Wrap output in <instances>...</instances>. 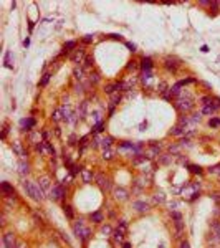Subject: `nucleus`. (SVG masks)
Wrapping results in <instances>:
<instances>
[{
  "label": "nucleus",
  "instance_id": "obj_1",
  "mask_svg": "<svg viewBox=\"0 0 220 248\" xmlns=\"http://www.w3.org/2000/svg\"><path fill=\"white\" fill-rule=\"evenodd\" d=\"M23 189H25V192H27L28 195H30V197L33 198V200L42 202L43 198H45L42 187H40L38 184H35V182H32V180H25V182H23Z\"/></svg>",
  "mask_w": 220,
  "mask_h": 248
},
{
  "label": "nucleus",
  "instance_id": "obj_2",
  "mask_svg": "<svg viewBox=\"0 0 220 248\" xmlns=\"http://www.w3.org/2000/svg\"><path fill=\"white\" fill-rule=\"evenodd\" d=\"M176 108L179 109V111H182V113H189L190 109L194 108V99H192V98H190L189 94H184V96L181 98V99L177 101Z\"/></svg>",
  "mask_w": 220,
  "mask_h": 248
},
{
  "label": "nucleus",
  "instance_id": "obj_3",
  "mask_svg": "<svg viewBox=\"0 0 220 248\" xmlns=\"http://www.w3.org/2000/svg\"><path fill=\"white\" fill-rule=\"evenodd\" d=\"M73 228H75V233H76V237H78V238H81V240H83V242H84V240H86V238H89V235H91V230H89V228H88L86 225H84L83 222H76Z\"/></svg>",
  "mask_w": 220,
  "mask_h": 248
},
{
  "label": "nucleus",
  "instance_id": "obj_4",
  "mask_svg": "<svg viewBox=\"0 0 220 248\" xmlns=\"http://www.w3.org/2000/svg\"><path fill=\"white\" fill-rule=\"evenodd\" d=\"M3 245L7 248H17V242H15L13 233H5L3 235Z\"/></svg>",
  "mask_w": 220,
  "mask_h": 248
},
{
  "label": "nucleus",
  "instance_id": "obj_5",
  "mask_svg": "<svg viewBox=\"0 0 220 248\" xmlns=\"http://www.w3.org/2000/svg\"><path fill=\"white\" fill-rule=\"evenodd\" d=\"M50 194H51L50 195L51 198H62L63 195H65V189H63L62 185H56V187H53V189H51Z\"/></svg>",
  "mask_w": 220,
  "mask_h": 248
},
{
  "label": "nucleus",
  "instance_id": "obj_6",
  "mask_svg": "<svg viewBox=\"0 0 220 248\" xmlns=\"http://www.w3.org/2000/svg\"><path fill=\"white\" fill-rule=\"evenodd\" d=\"M114 197L117 200H126L128 198V192L124 189H121V187H117V189H114Z\"/></svg>",
  "mask_w": 220,
  "mask_h": 248
},
{
  "label": "nucleus",
  "instance_id": "obj_7",
  "mask_svg": "<svg viewBox=\"0 0 220 248\" xmlns=\"http://www.w3.org/2000/svg\"><path fill=\"white\" fill-rule=\"evenodd\" d=\"M134 209H136L137 212H147V210H149V205L146 204V202L137 200V202H134Z\"/></svg>",
  "mask_w": 220,
  "mask_h": 248
},
{
  "label": "nucleus",
  "instance_id": "obj_8",
  "mask_svg": "<svg viewBox=\"0 0 220 248\" xmlns=\"http://www.w3.org/2000/svg\"><path fill=\"white\" fill-rule=\"evenodd\" d=\"M12 147H13V151H15L17 156H20V157H25L27 156V152L22 149V144H20V142H13V144H12Z\"/></svg>",
  "mask_w": 220,
  "mask_h": 248
},
{
  "label": "nucleus",
  "instance_id": "obj_9",
  "mask_svg": "<svg viewBox=\"0 0 220 248\" xmlns=\"http://www.w3.org/2000/svg\"><path fill=\"white\" fill-rule=\"evenodd\" d=\"M83 56H84L83 50H76L75 53L71 55V61H73V63H81V60H83Z\"/></svg>",
  "mask_w": 220,
  "mask_h": 248
},
{
  "label": "nucleus",
  "instance_id": "obj_10",
  "mask_svg": "<svg viewBox=\"0 0 220 248\" xmlns=\"http://www.w3.org/2000/svg\"><path fill=\"white\" fill-rule=\"evenodd\" d=\"M2 192L5 195H12L13 194V187H12L9 182H2Z\"/></svg>",
  "mask_w": 220,
  "mask_h": 248
},
{
  "label": "nucleus",
  "instance_id": "obj_11",
  "mask_svg": "<svg viewBox=\"0 0 220 248\" xmlns=\"http://www.w3.org/2000/svg\"><path fill=\"white\" fill-rule=\"evenodd\" d=\"M182 86H184V84H182L181 81H179L177 84H174V86L169 89V91H170V96H177V94H181V88H182Z\"/></svg>",
  "mask_w": 220,
  "mask_h": 248
},
{
  "label": "nucleus",
  "instance_id": "obj_12",
  "mask_svg": "<svg viewBox=\"0 0 220 248\" xmlns=\"http://www.w3.org/2000/svg\"><path fill=\"white\" fill-rule=\"evenodd\" d=\"M151 68H152V60L151 58H142V70L149 71Z\"/></svg>",
  "mask_w": 220,
  "mask_h": 248
},
{
  "label": "nucleus",
  "instance_id": "obj_13",
  "mask_svg": "<svg viewBox=\"0 0 220 248\" xmlns=\"http://www.w3.org/2000/svg\"><path fill=\"white\" fill-rule=\"evenodd\" d=\"M212 225V230H214V233L217 235V238H220V222L218 220H214L210 223Z\"/></svg>",
  "mask_w": 220,
  "mask_h": 248
},
{
  "label": "nucleus",
  "instance_id": "obj_14",
  "mask_svg": "<svg viewBox=\"0 0 220 248\" xmlns=\"http://www.w3.org/2000/svg\"><path fill=\"white\" fill-rule=\"evenodd\" d=\"M91 222H95V223H101V222H103V213H101V212H95V213H91Z\"/></svg>",
  "mask_w": 220,
  "mask_h": 248
},
{
  "label": "nucleus",
  "instance_id": "obj_15",
  "mask_svg": "<svg viewBox=\"0 0 220 248\" xmlns=\"http://www.w3.org/2000/svg\"><path fill=\"white\" fill-rule=\"evenodd\" d=\"M98 180H99V187H101V189H104V190H108V189H109V182H108V179H104L103 176H99V177H98Z\"/></svg>",
  "mask_w": 220,
  "mask_h": 248
},
{
  "label": "nucleus",
  "instance_id": "obj_16",
  "mask_svg": "<svg viewBox=\"0 0 220 248\" xmlns=\"http://www.w3.org/2000/svg\"><path fill=\"white\" fill-rule=\"evenodd\" d=\"M20 124H22L23 128H25L27 131H28L30 128H33V126H35V121H33V119H22V123H20Z\"/></svg>",
  "mask_w": 220,
  "mask_h": 248
},
{
  "label": "nucleus",
  "instance_id": "obj_17",
  "mask_svg": "<svg viewBox=\"0 0 220 248\" xmlns=\"http://www.w3.org/2000/svg\"><path fill=\"white\" fill-rule=\"evenodd\" d=\"M113 144V137H104L103 141H101V146H103V149H109Z\"/></svg>",
  "mask_w": 220,
  "mask_h": 248
},
{
  "label": "nucleus",
  "instance_id": "obj_18",
  "mask_svg": "<svg viewBox=\"0 0 220 248\" xmlns=\"http://www.w3.org/2000/svg\"><path fill=\"white\" fill-rule=\"evenodd\" d=\"M38 185L42 187V189H45V190H47L48 187H50V180H48V177H42V179H40Z\"/></svg>",
  "mask_w": 220,
  "mask_h": 248
},
{
  "label": "nucleus",
  "instance_id": "obj_19",
  "mask_svg": "<svg viewBox=\"0 0 220 248\" xmlns=\"http://www.w3.org/2000/svg\"><path fill=\"white\" fill-rule=\"evenodd\" d=\"M215 109H217L215 106H212V104H209V106H205V108L202 109V113H203V114H214V113H215Z\"/></svg>",
  "mask_w": 220,
  "mask_h": 248
},
{
  "label": "nucleus",
  "instance_id": "obj_20",
  "mask_svg": "<svg viewBox=\"0 0 220 248\" xmlns=\"http://www.w3.org/2000/svg\"><path fill=\"white\" fill-rule=\"evenodd\" d=\"M170 134H174V136H182V134H185V129L179 128V126H176V128L170 131Z\"/></svg>",
  "mask_w": 220,
  "mask_h": 248
},
{
  "label": "nucleus",
  "instance_id": "obj_21",
  "mask_svg": "<svg viewBox=\"0 0 220 248\" xmlns=\"http://www.w3.org/2000/svg\"><path fill=\"white\" fill-rule=\"evenodd\" d=\"M151 78H152V73L149 71H142V83H147V81H151Z\"/></svg>",
  "mask_w": 220,
  "mask_h": 248
},
{
  "label": "nucleus",
  "instance_id": "obj_22",
  "mask_svg": "<svg viewBox=\"0 0 220 248\" xmlns=\"http://www.w3.org/2000/svg\"><path fill=\"white\" fill-rule=\"evenodd\" d=\"M176 66H177V65L176 63H174V60H170V58H167V60H166V68H167V70H176Z\"/></svg>",
  "mask_w": 220,
  "mask_h": 248
},
{
  "label": "nucleus",
  "instance_id": "obj_23",
  "mask_svg": "<svg viewBox=\"0 0 220 248\" xmlns=\"http://www.w3.org/2000/svg\"><path fill=\"white\" fill-rule=\"evenodd\" d=\"M123 231H119V230H114V233H113V237H114V240H116V242H123Z\"/></svg>",
  "mask_w": 220,
  "mask_h": 248
},
{
  "label": "nucleus",
  "instance_id": "obj_24",
  "mask_svg": "<svg viewBox=\"0 0 220 248\" xmlns=\"http://www.w3.org/2000/svg\"><path fill=\"white\" fill-rule=\"evenodd\" d=\"M73 75H75V78H78V80H83V68H75V71H73Z\"/></svg>",
  "mask_w": 220,
  "mask_h": 248
},
{
  "label": "nucleus",
  "instance_id": "obj_25",
  "mask_svg": "<svg viewBox=\"0 0 220 248\" xmlns=\"http://www.w3.org/2000/svg\"><path fill=\"white\" fill-rule=\"evenodd\" d=\"M103 157H104L106 161H111V159H113V151H111V149H104Z\"/></svg>",
  "mask_w": 220,
  "mask_h": 248
},
{
  "label": "nucleus",
  "instance_id": "obj_26",
  "mask_svg": "<svg viewBox=\"0 0 220 248\" xmlns=\"http://www.w3.org/2000/svg\"><path fill=\"white\" fill-rule=\"evenodd\" d=\"M93 179V174L89 172V170H83V180L84 182H89Z\"/></svg>",
  "mask_w": 220,
  "mask_h": 248
},
{
  "label": "nucleus",
  "instance_id": "obj_27",
  "mask_svg": "<svg viewBox=\"0 0 220 248\" xmlns=\"http://www.w3.org/2000/svg\"><path fill=\"white\" fill-rule=\"evenodd\" d=\"M63 210H65V213H66V217H68V218H73V210H71V207H70V205H65V207H63Z\"/></svg>",
  "mask_w": 220,
  "mask_h": 248
},
{
  "label": "nucleus",
  "instance_id": "obj_28",
  "mask_svg": "<svg viewBox=\"0 0 220 248\" xmlns=\"http://www.w3.org/2000/svg\"><path fill=\"white\" fill-rule=\"evenodd\" d=\"M18 167H20V174H28V164H23V162H20Z\"/></svg>",
  "mask_w": 220,
  "mask_h": 248
},
{
  "label": "nucleus",
  "instance_id": "obj_29",
  "mask_svg": "<svg viewBox=\"0 0 220 248\" xmlns=\"http://www.w3.org/2000/svg\"><path fill=\"white\" fill-rule=\"evenodd\" d=\"M104 91L108 93V94H113V91H116V86L114 84H108V86H104Z\"/></svg>",
  "mask_w": 220,
  "mask_h": 248
},
{
  "label": "nucleus",
  "instance_id": "obj_30",
  "mask_svg": "<svg viewBox=\"0 0 220 248\" xmlns=\"http://www.w3.org/2000/svg\"><path fill=\"white\" fill-rule=\"evenodd\" d=\"M126 228H128V223H126L124 220H121V222H119V227H117V230H119V231H123V233H124V231H126Z\"/></svg>",
  "mask_w": 220,
  "mask_h": 248
},
{
  "label": "nucleus",
  "instance_id": "obj_31",
  "mask_svg": "<svg viewBox=\"0 0 220 248\" xmlns=\"http://www.w3.org/2000/svg\"><path fill=\"white\" fill-rule=\"evenodd\" d=\"M154 200H156V202H159V204H162V202L166 200L164 194H156V197H154Z\"/></svg>",
  "mask_w": 220,
  "mask_h": 248
},
{
  "label": "nucleus",
  "instance_id": "obj_32",
  "mask_svg": "<svg viewBox=\"0 0 220 248\" xmlns=\"http://www.w3.org/2000/svg\"><path fill=\"white\" fill-rule=\"evenodd\" d=\"M189 169H190V172H194V174H200L202 172V169L199 167V165H189Z\"/></svg>",
  "mask_w": 220,
  "mask_h": 248
},
{
  "label": "nucleus",
  "instance_id": "obj_33",
  "mask_svg": "<svg viewBox=\"0 0 220 248\" xmlns=\"http://www.w3.org/2000/svg\"><path fill=\"white\" fill-rule=\"evenodd\" d=\"M181 146H182V147H184V146H185V147H190V139H189V137L181 139Z\"/></svg>",
  "mask_w": 220,
  "mask_h": 248
},
{
  "label": "nucleus",
  "instance_id": "obj_34",
  "mask_svg": "<svg viewBox=\"0 0 220 248\" xmlns=\"http://www.w3.org/2000/svg\"><path fill=\"white\" fill-rule=\"evenodd\" d=\"M53 119H55V121H60V119H62V111H60V109H56V111L53 113Z\"/></svg>",
  "mask_w": 220,
  "mask_h": 248
},
{
  "label": "nucleus",
  "instance_id": "obj_35",
  "mask_svg": "<svg viewBox=\"0 0 220 248\" xmlns=\"http://www.w3.org/2000/svg\"><path fill=\"white\" fill-rule=\"evenodd\" d=\"M210 128H218L220 126V119H210Z\"/></svg>",
  "mask_w": 220,
  "mask_h": 248
},
{
  "label": "nucleus",
  "instance_id": "obj_36",
  "mask_svg": "<svg viewBox=\"0 0 220 248\" xmlns=\"http://www.w3.org/2000/svg\"><path fill=\"white\" fill-rule=\"evenodd\" d=\"M73 46H75V42H66V43H65V51H70V48H73Z\"/></svg>",
  "mask_w": 220,
  "mask_h": 248
},
{
  "label": "nucleus",
  "instance_id": "obj_37",
  "mask_svg": "<svg viewBox=\"0 0 220 248\" xmlns=\"http://www.w3.org/2000/svg\"><path fill=\"white\" fill-rule=\"evenodd\" d=\"M89 81H93V83H98V81H99V76H98L96 73H93V75L89 76Z\"/></svg>",
  "mask_w": 220,
  "mask_h": 248
},
{
  "label": "nucleus",
  "instance_id": "obj_38",
  "mask_svg": "<svg viewBox=\"0 0 220 248\" xmlns=\"http://www.w3.org/2000/svg\"><path fill=\"white\" fill-rule=\"evenodd\" d=\"M101 233H103V235H108V233H111V228H109L108 225H104L103 228H101Z\"/></svg>",
  "mask_w": 220,
  "mask_h": 248
},
{
  "label": "nucleus",
  "instance_id": "obj_39",
  "mask_svg": "<svg viewBox=\"0 0 220 248\" xmlns=\"http://www.w3.org/2000/svg\"><path fill=\"white\" fill-rule=\"evenodd\" d=\"M89 66H93V58H86V60H84V68H89Z\"/></svg>",
  "mask_w": 220,
  "mask_h": 248
},
{
  "label": "nucleus",
  "instance_id": "obj_40",
  "mask_svg": "<svg viewBox=\"0 0 220 248\" xmlns=\"http://www.w3.org/2000/svg\"><path fill=\"white\" fill-rule=\"evenodd\" d=\"M202 103H203V104H205V106H209V104L212 103V99H210V98H209V96H203V98H202Z\"/></svg>",
  "mask_w": 220,
  "mask_h": 248
},
{
  "label": "nucleus",
  "instance_id": "obj_41",
  "mask_svg": "<svg viewBox=\"0 0 220 248\" xmlns=\"http://www.w3.org/2000/svg\"><path fill=\"white\" fill-rule=\"evenodd\" d=\"M48 80H50V75H45V78L42 80V86H45V84L48 83Z\"/></svg>",
  "mask_w": 220,
  "mask_h": 248
},
{
  "label": "nucleus",
  "instance_id": "obj_42",
  "mask_svg": "<svg viewBox=\"0 0 220 248\" xmlns=\"http://www.w3.org/2000/svg\"><path fill=\"white\" fill-rule=\"evenodd\" d=\"M169 151L172 152V154H177V152H179V146H172V147H170Z\"/></svg>",
  "mask_w": 220,
  "mask_h": 248
},
{
  "label": "nucleus",
  "instance_id": "obj_43",
  "mask_svg": "<svg viewBox=\"0 0 220 248\" xmlns=\"http://www.w3.org/2000/svg\"><path fill=\"white\" fill-rule=\"evenodd\" d=\"M179 248H190V245H189V242H182L181 245H179Z\"/></svg>",
  "mask_w": 220,
  "mask_h": 248
},
{
  "label": "nucleus",
  "instance_id": "obj_44",
  "mask_svg": "<svg viewBox=\"0 0 220 248\" xmlns=\"http://www.w3.org/2000/svg\"><path fill=\"white\" fill-rule=\"evenodd\" d=\"M89 42H93V35H86V36H84V43H89Z\"/></svg>",
  "mask_w": 220,
  "mask_h": 248
},
{
  "label": "nucleus",
  "instance_id": "obj_45",
  "mask_svg": "<svg viewBox=\"0 0 220 248\" xmlns=\"http://www.w3.org/2000/svg\"><path fill=\"white\" fill-rule=\"evenodd\" d=\"M126 45H128V48L131 51H136V45H132V43H126Z\"/></svg>",
  "mask_w": 220,
  "mask_h": 248
},
{
  "label": "nucleus",
  "instance_id": "obj_46",
  "mask_svg": "<svg viewBox=\"0 0 220 248\" xmlns=\"http://www.w3.org/2000/svg\"><path fill=\"white\" fill-rule=\"evenodd\" d=\"M210 172H217L218 176H220V165H218V167H212V169H210Z\"/></svg>",
  "mask_w": 220,
  "mask_h": 248
},
{
  "label": "nucleus",
  "instance_id": "obj_47",
  "mask_svg": "<svg viewBox=\"0 0 220 248\" xmlns=\"http://www.w3.org/2000/svg\"><path fill=\"white\" fill-rule=\"evenodd\" d=\"M134 66H136V61H131L128 65V70H134Z\"/></svg>",
  "mask_w": 220,
  "mask_h": 248
},
{
  "label": "nucleus",
  "instance_id": "obj_48",
  "mask_svg": "<svg viewBox=\"0 0 220 248\" xmlns=\"http://www.w3.org/2000/svg\"><path fill=\"white\" fill-rule=\"evenodd\" d=\"M123 248H131V243H123Z\"/></svg>",
  "mask_w": 220,
  "mask_h": 248
},
{
  "label": "nucleus",
  "instance_id": "obj_49",
  "mask_svg": "<svg viewBox=\"0 0 220 248\" xmlns=\"http://www.w3.org/2000/svg\"><path fill=\"white\" fill-rule=\"evenodd\" d=\"M218 213H220V210H218Z\"/></svg>",
  "mask_w": 220,
  "mask_h": 248
}]
</instances>
